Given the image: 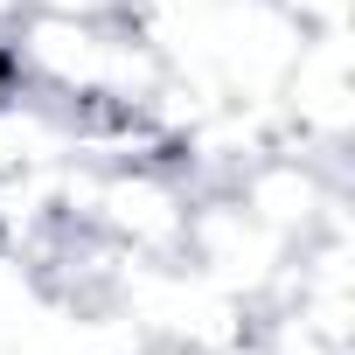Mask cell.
<instances>
[{"label":"cell","instance_id":"1","mask_svg":"<svg viewBox=\"0 0 355 355\" xmlns=\"http://www.w3.org/2000/svg\"><path fill=\"white\" fill-rule=\"evenodd\" d=\"M189 202H196V189L167 167H98L91 230H105L132 258H182Z\"/></svg>","mask_w":355,"mask_h":355}]
</instances>
